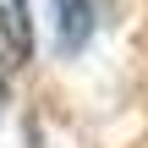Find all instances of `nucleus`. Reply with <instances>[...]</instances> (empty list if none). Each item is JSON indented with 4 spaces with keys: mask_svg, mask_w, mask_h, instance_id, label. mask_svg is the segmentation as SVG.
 I'll return each mask as SVG.
<instances>
[{
    "mask_svg": "<svg viewBox=\"0 0 148 148\" xmlns=\"http://www.w3.org/2000/svg\"><path fill=\"white\" fill-rule=\"evenodd\" d=\"M0 99H5V77H0Z\"/></svg>",
    "mask_w": 148,
    "mask_h": 148,
    "instance_id": "7ed1b4c3",
    "label": "nucleus"
},
{
    "mask_svg": "<svg viewBox=\"0 0 148 148\" xmlns=\"http://www.w3.org/2000/svg\"><path fill=\"white\" fill-rule=\"evenodd\" d=\"M93 38V0H55V44L60 55H77Z\"/></svg>",
    "mask_w": 148,
    "mask_h": 148,
    "instance_id": "f257e3e1",
    "label": "nucleus"
},
{
    "mask_svg": "<svg viewBox=\"0 0 148 148\" xmlns=\"http://www.w3.org/2000/svg\"><path fill=\"white\" fill-rule=\"evenodd\" d=\"M0 49H5V60H27V55H33L27 0H0Z\"/></svg>",
    "mask_w": 148,
    "mask_h": 148,
    "instance_id": "f03ea898",
    "label": "nucleus"
}]
</instances>
